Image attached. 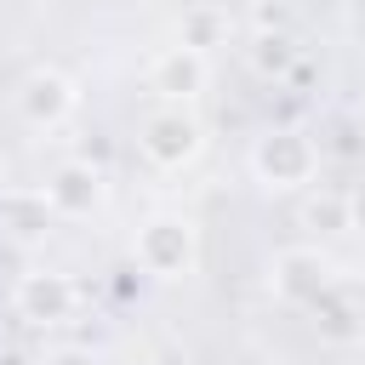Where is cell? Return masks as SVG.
<instances>
[{"label": "cell", "mask_w": 365, "mask_h": 365, "mask_svg": "<svg viewBox=\"0 0 365 365\" xmlns=\"http://www.w3.org/2000/svg\"><path fill=\"white\" fill-rule=\"evenodd\" d=\"M228 40V11L222 6H188L182 23H177V46H194V51H211Z\"/></svg>", "instance_id": "obj_11"}, {"label": "cell", "mask_w": 365, "mask_h": 365, "mask_svg": "<svg viewBox=\"0 0 365 365\" xmlns=\"http://www.w3.org/2000/svg\"><path fill=\"white\" fill-rule=\"evenodd\" d=\"M348 234H359V240H365V182L348 194Z\"/></svg>", "instance_id": "obj_15"}, {"label": "cell", "mask_w": 365, "mask_h": 365, "mask_svg": "<svg viewBox=\"0 0 365 365\" xmlns=\"http://www.w3.org/2000/svg\"><path fill=\"white\" fill-rule=\"evenodd\" d=\"M268 285H274L279 302L308 308V302H319L336 279H331V262H325L314 245H291V251H279V257L268 262Z\"/></svg>", "instance_id": "obj_4"}, {"label": "cell", "mask_w": 365, "mask_h": 365, "mask_svg": "<svg viewBox=\"0 0 365 365\" xmlns=\"http://www.w3.org/2000/svg\"><path fill=\"white\" fill-rule=\"evenodd\" d=\"M57 222V211H51V200H46V188H6V200H0V228L11 234V240H40L46 228Z\"/></svg>", "instance_id": "obj_10"}, {"label": "cell", "mask_w": 365, "mask_h": 365, "mask_svg": "<svg viewBox=\"0 0 365 365\" xmlns=\"http://www.w3.org/2000/svg\"><path fill=\"white\" fill-rule=\"evenodd\" d=\"M46 365H97V354H91V348H57Z\"/></svg>", "instance_id": "obj_16"}, {"label": "cell", "mask_w": 365, "mask_h": 365, "mask_svg": "<svg viewBox=\"0 0 365 365\" xmlns=\"http://www.w3.org/2000/svg\"><path fill=\"white\" fill-rule=\"evenodd\" d=\"M131 257H137V268L154 274V279H182V274H194V262H200L194 222H182V217H148V222L137 228V240H131Z\"/></svg>", "instance_id": "obj_2"}, {"label": "cell", "mask_w": 365, "mask_h": 365, "mask_svg": "<svg viewBox=\"0 0 365 365\" xmlns=\"http://www.w3.org/2000/svg\"><path fill=\"white\" fill-rule=\"evenodd\" d=\"M205 80H211V57L194 51V46H165V51L148 63V91H160V97L177 103V108H182L188 97H200Z\"/></svg>", "instance_id": "obj_7"}, {"label": "cell", "mask_w": 365, "mask_h": 365, "mask_svg": "<svg viewBox=\"0 0 365 365\" xmlns=\"http://www.w3.org/2000/svg\"><path fill=\"white\" fill-rule=\"evenodd\" d=\"M6 188H11V182H6V177H0V200H6Z\"/></svg>", "instance_id": "obj_17"}, {"label": "cell", "mask_w": 365, "mask_h": 365, "mask_svg": "<svg viewBox=\"0 0 365 365\" xmlns=\"http://www.w3.org/2000/svg\"><path fill=\"white\" fill-rule=\"evenodd\" d=\"M74 108H80V91H74V80H68L63 68H29V74H23V86H17V114H23L34 131L63 125Z\"/></svg>", "instance_id": "obj_5"}, {"label": "cell", "mask_w": 365, "mask_h": 365, "mask_svg": "<svg viewBox=\"0 0 365 365\" xmlns=\"http://www.w3.org/2000/svg\"><path fill=\"white\" fill-rule=\"evenodd\" d=\"M285 17H291L285 0H262L257 6V34H285Z\"/></svg>", "instance_id": "obj_14"}, {"label": "cell", "mask_w": 365, "mask_h": 365, "mask_svg": "<svg viewBox=\"0 0 365 365\" xmlns=\"http://www.w3.org/2000/svg\"><path fill=\"white\" fill-rule=\"evenodd\" d=\"M251 171H257V182L274 188V194L308 188V182L319 177V143H314L308 131H297V125H274V131L257 137V148H251Z\"/></svg>", "instance_id": "obj_1"}, {"label": "cell", "mask_w": 365, "mask_h": 365, "mask_svg": "<svg viewBox=\"0 0 365 365\" xmlns=\"http://www.w3.org/2000/svg\"><path fill=\"white\" fill-rule=\"evenodd\" d=\"M291 63H297L291 34H257V40H251V68H257L262 80H285Z\"/></svg>", "instance_id": "obj_12"}, {"label": "cell", "mask_w": 365, "mask_h": 365, "mask_svg": "<svg viewBox=\"0 0 365 365\" xmlns=\"http://www.w3.org/2000/svg\"><path fill=\"white\" fill-rule=\"evenodd\" d=\"M302 222L319 228V234H342L348 228V194H314L302 205Z\"/></svg>", "instance_id": "obj_13"}, {"label": "cell", "mask_w": 365, "mask_h": 365, "mask_svg": "<svg viewBox=\"0 0 365 365\" xmlns=\"http://www.w3.org/2000/svg\"><path fill=\"white\" fill-rule=\"evenodd\" d=\"M11 302H17V314H23L29 325H63V319H74V308H80V285H74L68 274L34 268V274L17 279Z\"/></svg>", "instance_id": "obj_6"}, {"label": "cell", "mask_w": 365, "mask_h": 365, "mask_svg": "<svg viewBox=\"0 0 365 365\" xmlns=\"http://www.w3.org/2000/svg\"><path fill=\"white\" fill-rule=\"evenodd\" d=\"M308 319H314V336L319 342H331V348H354L359 336H365V314H359V302L348 297V291H325L319 302H308Z\"/></svg>", "instance_id": "obj_9"}, {"label": "cell", "mask_w": 365, "mask_h": 365, "mask_svg": "<svg viewBox=\"0 0 365 365\" xmlns=\"http://www.w3.org/2000/svg\"><path fill=\"white\" fill-rule=\"evenodd\" d=\"M46 200L57 217H91L103 205V165L91 160H63L51 177H46Z\"/></svg>", "instance_id": "obj_8"}, {"label": "cell", "mask_w": 365, "mask_h": 365, "mask_svg": "<svg viewBox=\"0 0 365 365\" xmlns=\"http://www.w3.org/2000/svg\"><path fill=\"white\" fill-rule=\"evenodd\" d=\"M359 125H365V108H359Z\"/></svg>", "instance_id": "obj_18"}, {"label": "cell", "mask_w": 365, "mask_h": 365, "mask_svg": "<svg viewBox=\"0 0 365 365\" xmlns=\"http://www.w3.org/2000/svg\"><path fill=\"white\" fill-rule=\"evenodd\" d=\"M137 143H143V154H148L160 171H182V165L205 148V131H200L194 114H182V108L171 103V108H154V114L143 120Z\"/></svg>", "instance_id": "obj_3"}]
</instances>
